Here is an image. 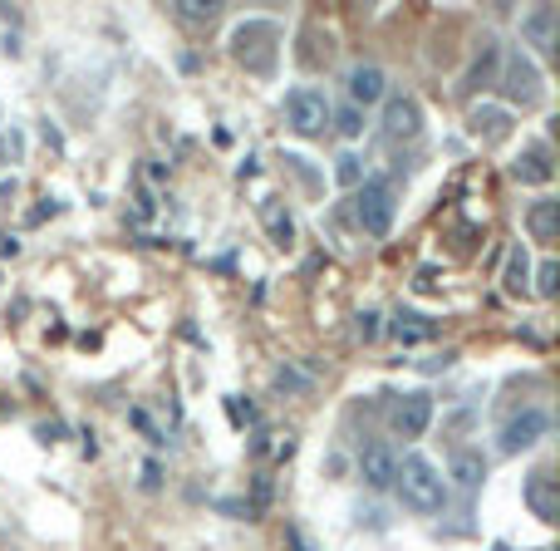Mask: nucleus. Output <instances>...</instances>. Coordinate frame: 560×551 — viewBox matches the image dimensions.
Listing matches in <instances>:
<instances>
[{
  "mask_svg": "<svg viewBox=\"0 0 560 551\" xmlns=\"http://www.w3.org/2000/svg\"><path fill=\"white\" fill-rule=\"evenodd\" d=\"M393 488H398V497H403L413 512H443V502H448V483H443L438 463L423 458V453H408V458L398 463Z\"/></svg>",
  "mask_w": 560,
  "mask_h": 551,
  "instance_id": "nucleus-1",
  "label": "nucleus"
},
{
  "mask_svg": "<svg viewBox=\"0 0 560 551\" xmlns=\"http://www.w3.org/2000/svg\"><path fill=\"white\" fill-rule=\"evenodd\" d=\"M231 55L246 64L251 74H276V60H280V25L276 20H241L231 30Z\"/></svg>",
  "mask_w": 560,
  "mask_h": 551,
  "instance_id": "nucleus-2",
  "label": "nucleus"
},
{
  "mask_svg": "<svg viewBox=\"0 0 560 551\" xmlns=\"http://www.w3.org/2000/svg\"><path fill=\"white\" fill-rule=\"evenodd\" d=\"M497 89H502L506 104H516V109H536V104L546 99V79H541V69H536V60H531L526 50H511L502 60Z\"/></svg>",
  "mask_w": 560,
  "mask_h": 551,
  "instance_id": "nucleus-3",
  "label": "nucleus"
},
{
  "mask_svg": "<svg viewBox=\"0 0 560 551\" xmlns=\"http://www.w3.org/2000/svg\"><path fill=\"white\" fill-rule=\"evenodd\" d=\"M330 99L320 94V89H310V84H300V89H290L285 94V123L300 133V138H315V133H325V123H330Z\"/></svg>",
  "mask_w": 560,
  "mask_h": 551,
  "instance_id": "nucleus-4",
  "label": "nucleus"
},
{
  "mask_svg": "<svg viewBox=\"0 0 560 551\" xmlns=\"http://www.w3.org/2000/svg\"><path fill=\"white\" fill-rule=\"evenodd\" d=\"M393 212H398V197H393L389 178H369L359 192V227L369 237H389L393 232Z\"/></svg>",
  "mask_w": 560,
  "mask_h": 551,
  "instance_id": "nucleus-5",
  "label": "nucleus"
},
{
  "mask_svg": "<svg viewBox=\"0 0 560 551\" xmlns=\"http://www.w3.org/2000/svg\"><path fill=\"white\" fill-rule=\"evenodd\" d=\"M546 433H551V414H546V409H521L516 419H506V424H502V438H497V448H502L506 458H516V453L536 448V443H541Z\"/></svg>",
  "mask_w": 560,
  "mask_h": 551,
  "instance_id": "nucleus-6",
  "label": "nucleus"
},
{
  "mask_svg": "<svg viewBox=\"0 0 560 551\" xmlns=\"http://www.w3.org/2000/svg\"><path fill=\"white\" fill-rule=\"evenodd\" d=\"M433 424V394L428 389H408L393 399V433L398 438H423Z\"/></svg>",
  "mask_w": 560,
  "mask_h": 551,
  "instance_id": "nucleus-7",
  "label": "nucleus"
},
{
  "mask_svg": "<svg viewBox=\"0 0 560 551\" xmlns=\"http://www.w3.org/2000/svg\"><path fill=\"white\" fill-rule=\"evenodd\" d=\"M423 133V109H418V99H389V109H384V138L389 143H413Z\"/></svg>",
  "mask_w": 560,
  "mask_h": 551,
  "instance_id": "nucleus-8",
  "label": "nucleus"
},
{
  "mask_svg": "<svg viewBox=\"0 0 560 551\" xmlns=\"http://www.w3.org/2000/svg\"><path fill=\"white\" fill-rule=\"evenodd\" d=\"M359 478H364L369 488L389 492L393 478H398V453H393L389 443H369V448L359 453Z\"/></svg>",
  "mask_w": 560,
  "mask_h": 551,
  "instance_id": "nucleus-9",
  "label": "nucleus"
},
{
  "mask_svg": "<svg viewBox=\"0 0 560 551\" xmlns=\"http://www.w3.org/2000/svg\"><path fill=\"white\" fill-rule=\"evenodd\" d=\"M467 128H472V138H482V143H506L511 138V109L502 104H472V114H467Z\"/></svg>",
  "mask_w": 560,
  "mask_h": 551,
  "instance_id": "nucleus-10",
  "label": "nucleus"
},
{
  "mask_svg": "<svg viewBox=\"0 0 560 551\" xmlns=\"http://www.w3.org/2000/svg\"><path fill=\"white\" fill-rule=\"evenodd\" d=\"M389 94V74L379 69V64H354L349 69V104L354 109H369V104H379Z\"/></svg>",
  "mask_w": 560,
  "mask_h": 551,
  "instance_id": "nucleus-11",
  "label": "nucleus"
},
{
  "mask_svg": "<svg viewBox=\"0 0 560 551\" xmlns=\"http://www.w3.org/2000/svg\"><path fill=\"white\" fill-rule=\"evenodd\" d=\"M521 35H526V45L536 50V55H556V5H536L526 20H521Z\"/></svg>",
  "mask_w": 560,
  "mask_h": 551,
  "instance_id": "nucleus-12",
  "label": "nucleus"
},
{
  "mask_svg": "<svg viewBox=\"0 0 560 551\" xmlns=\"http://www.w3.org/2000/svg\"><path fill=\"white\" fill-rule=\"evenodd\" d=\"M511 173H516V183L546 187L551 178H556V163H551V148H546V143H531V148H521V158L511 163Z\"/></svg>",
  "mask_w": 560,
  "mask_h": 551,
  "instance_id": "nucleus-13",
  "label": "nucleus"
},
{
  "mask_svg": "<svg viewBox=\"0 0 560 551\" xmlns=\"http://www.w3.org/2000/svg\"><path fill=\"white\" fill-rule=\"evenodd\" d=\"M526 232H531V242H556L560 237V202L556 197H536L531 207H526Z\"/></svg>",
  "mask_w": 560,
  "mask_h": 551,
  "instance_id": "nucleus-14",
  "label": "nucleus"
},
{
  "mask_svg": "<svg viewBox=\"0 0 560 551\" xmlns=\"http://www.w3.org/2000/svg\"><path fill=\"white\" fill-rule=\"evenodd\" d=\"M526 502H531V512L541 517V522H560V497H556V478L541 468V473H531L526 478Z\"/></svg>",
  "mask_w": 560,
  "mask_h": 551,
  "instance_id": "nucleus-15",
  "label": "nucleus"
},
{
  "mask_svg": "<svg viewBox=\"0 0 560 551\" xmlns=\"http://www.w3.org/2000/svg\"><path fill=\"white\" fill-rule=\"evenodd\" d=\"M261 227H266V237L276 246L295 242V217H290V207H285L280 197H266V202H261Z\"/></svg>",
  "mask_w": 560,
  "mask_h": 551,
  "instance_id": "nucleus-16",
  "label": "nucleus"
},
{
  "mask_svg": "<svg viewBox=\"0 0 560 551\" xmlns=\"http://www.w3.org/2000/svg\"><path fill=\"white\" fill-rule=\"evenodd\" d=\"M452 478H457V488L477 492L482 478H487V458H482L477 448H457V453H452Z\"/></svg>",
  "mask_w": 560,
  "mask_h": 551,
  "instance_id": "nucleus-17",
  "label": "nucleus"
},
{
  "mask_svg": "<svg viewBox=\"0 0 560 551\" xmlns=\"http://www.w3.org/2000/svg\"><path fill=\"white\" fill-rule=\"evenodd\" d=\"M497 64H502V45L487 35V40H482V55H477L472 74H467V89H487V84H497Z\"/></svg>",
  "mask_w": 560,
  "mask_h": 551,
  "instance_id": "nucleus-18",
  "label": "nucleus"
},
{
  "mask_svg": "<svg viewBox=\"0 0 560 551\" xmlns=\"http://www.w3.org/2000/svg\"><path fill=\"white\" fill-rule=\"evenodd\" d=\"M502 286H506V296H526V291H531V261H526V251H521V246H511V251H506Z\"/></svg>",
  "mask_w": 560,
  "mask_h": 551,
  "instance_id": "nucleus-19",
  "label": "nucleus"
},
{
  "mask_svg": "<svg viewBox=\"0 0 560 551\" xmlns=\"http://www.w3.org/2000/svg\"><path fill=\"white\" fill-rule=\"evenodd\" d=\"M393 335H398V345H423V340H433V320L418 310H403L393 320Z\"/></svg>",
  "mask_w": 560,
  "mask_h": 551,
  "instance_id": "nucleus-20",
  "label": "nucleus"
},
{
  "mask_svg": "<svg viewBox=\"0 0 560 551\" xmlns=\"http://www.w3.org/2000/svg\"><path fill=\"white\" fill-rule=\"evenodd\" d=\"M335 183L339 187H359L364 183V163H359L354 153H339L335 158Z\"/></svg>",
  "mask_w": 560,
  "mask_h": 551,
  "instance_id": "nucleus-21",
  "label": "nucleus"
},
{
  "mask_svg": "<svg viewBox=\"0 0 560 551\" xmlns=\"http://www.w3.org/2000/svg\"><path fill=\"white\" fill-rule=\"evenodd\" d=\"M177 15H182V20H197V25H202V20L212 25V20H217V5H212V0H177Z\"/></svg>",
  "mask_w": 560,
  "mask_h": 551,
  "instance_id": "nucleus-22",
  "label": "nucleus"
},
{
  "mask_svg": "<svg viewBox=\"0 0 560 551\" xmlns=\"http://www.w3.org/2000/svg\"><path fill=\"white\" fill-rule=\"evenodd\" d=\"M556 286H560V266L556 261H541V271H536V286H531V291L551 301V296H556Z\"/></svg>",
  "mask_w": 560,
  "mask_h": 551,
  "instance_id": "nucleus-23",
  "label": "nucleus"
},
{
  "mask_svg": "<svg viewBox=\"0 0 560 551\" xmlns=\"http://www.w3.org/2000/svg\"><path fill=\"white\" fill-rule=\"evenodd\" d=\"M330 119H335V128L344 133V138H359V133H364V114H359L354 104H349V109H339V114H330Z\"/></svg>",
  "mask_w": 560,
  "mask_h": 551,
  "instance_id": "nucleus-24",
  "label": "nucleus"
},
{
  "mask_svg": "<svg viewBox=\"0 0 560 551\" xmlns=\"http://www.w3.org/2000/svg\"><path fill=\"white\" fill-rule=\"evenodd\" d=\"M359 335H364V340H379V315H374V310L359 315Z\"/></svg>",
  "mask_w": 560,
  "mask_h": 551,
  "instance_id": "nucleus-25",
  "label": "nucleus"
},
{
  "mask_svg": "<svg viewBox=\"0 0 560 551\" xmlns=\"http://www.w3.org/2000/svg\"><path fill=\"white\" fill-rule=\"evenodd\" d=\"M128 419H133V424H138V429L148 433V438H153V443H163V433L153 429V419H148V414H143V409H133V414H128Z\"/></svg>",
  "mask_w": 560,
  "mask_h": 551,
  "instance_id": "nucleus-26",
  "label": "nucleus"
},
{
  "mask_svg": "<svg viewBox=\"0 0 560 551\" xmlns=\"http://www.w3.org/2000/svg\"><path fill=\"white\" fill-rule=\"evenodd\" d=\"M0 163H5V143H0Z\"/></svg>",
  "mask_w": 560,
  "mask_h": 551,
  "instance_id": "nucleus-27",
  "label": "nucleus"
}]
</instances>
